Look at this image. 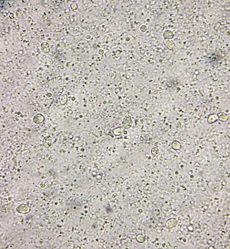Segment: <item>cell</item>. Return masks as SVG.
I'll return each mask as SVG.
<instances>
[{"label":"cell","mask_w":230,"mask_h":249,"mask_svg":"<svg viewBox=\"0 0 230 249\" xmlns=\"http://www.w3.org/2000/svg\"><path fill=\"white\" fill-rule=\"evenodd\" d=\"M52 144V138L50 136H47L45 137L43 140V146L47 148H48L51 146Z\"/></svg>","instance_id":"2"},{"label":"cell","mask_w":230,"mask_h":249,"mask_svg":"<svg viewBox=\"0 0 230 249\" xmlns=\"http://www.w3.org/2000/svg\"><path fill=\"white\" fill-rule=\"evenodd\" d=\"M124 131V130L122 127H119L113 130V132L115 136H118L122 134Z\"/></svg>","instance_id":"4"},{"label":"cell","mask_w":230,"mask_h":249,"mask_svg":"<svg viewBox=\"0 0 230 249\" xmlns=\"http://www.w3.org/2000/svg\"><path fill=\"white\" fill-rule=\"evenodd\" d=\"M133 124V120L131 116L126 115L125 116L123 121V126L125 129H128L131 127Z\"/></svg>","instance_id":"1"},{"label":"cell","mask_w":230,"mask_h":249,"mask_svg":"<svg viewBox=\"0 0 230 249\" xmlns=\"http://www.w3.org/2000/svg\"><path fill=\"white\" fill-rule=\"evenodd\" d=\"M176 145H175L172 144V148L173 149L175 150H180L181 149V144L178 142H177Z\"/></svg>","instance_id":"5"},{"label":"cell","mask_w":230,"mask_h":249,"mask_svg":"<svg viewBox=\"0 0 230 249\" xmlns=\"http://www.w3.org/2000/svg\"><path fill=\"white\" fill-rule=\"evenodd\" d=\"M67 96L66 94L63 95L62 98L61 100V105H64L67 102Z\"/></svg>","instance_id":"6"},{"label":"cell","mask_w":230,"mask_h":249,"mask_svg":"<svg viewBox=\"0 0 230 249\" xmlns=\"http://www.w3.org/2000/svg\"><path fill=\"white\" fill-rule=\"evenodd\" d=\"M159 152L158 149L156 148H154L151 149L152 154L154 155H156L158 154Z\"/></svg>","instance_id":"7"},{"label":"cell","mask_w":230,"mask_h":249,"mask_svg":"<svg viewBox=\"0 0 230 249\" xmlns=\"http://www.w3.org/2000/svg\"><path fill=\"white\" fill-rule=\"evenodd\" d=\"M45 120L44 116L41 114H37L34 116L33 119V121L37 124H40L43 122Z\"/></svg>","instance_id":"3"}]
</instances>
